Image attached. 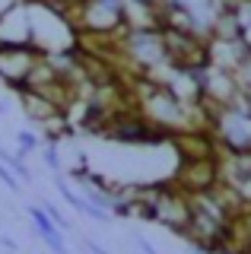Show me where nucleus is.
Wrapping results in <instances>:
<instances>
[{
  "instance_id": "obj_8",
  "label": "nucleus",
  "mask_w": 251,
  "mask_h": 254,
  "mask_svg": "<svg viewBox=\"0 0 251 254\" xmlns=\"http://www.w3.org/2000/svg\"><path fill=\"white\" fill-rule=\"evenodd\" d=\"M137 245H140V254H159L150 242H146V238H140V235H137Z\"/></svg>"
},
{
  "instance_id": "obj_3",
  "label": "nucleus",
  "mask_w": 251,
  "mask_h": 254,
  "mask_svg": "<svg viewBox=\"0 0 251 254\" xmlns=\"http://www.w3.org/2000/svg\"><path fill=\"white\" fill-rule=\"evenodd\" d=\"M172 185L182 188L185 194H203L219 185V156L216 159H188L178 162L172 172Z\"/></svg>"
},
{
  "instance_id": "obj_2",
  "label": "nucleus",
  "mask_w": 251,
  "mask_h": 254,
  "mask_svg": "<svg viewBox=\"0 0 251 254\" xmlns=\"http://www.w3.org/2000/svg\"><path fill=\"white\" fill-rule=\"evenodd\" d=\"M42 54L45 51L35 45H0V79L13 89H22Z\"/></svg>"
},
{
  "instance_id": "obj_6",
  "label": "nucleus",
  "mask_w": 251,
  "mask_h": 254,
  "mask_svg": "<svg viewBox=\"0 0 251 254\" xmlns=\"http://www.w3.org/2000/svg\"><path fill=\"white\" fill-rule=\"evenodd\" d=\"M235 79H239L242 92H251V51L245 54V61L235 67Z\"/></svg>"
},
{
  "instance_id": "obj_7",
  "label": "nucleus",
  "mask_w": 251,
  "mask_h": 254,
  "mask_svg": "<svg viewBox=\"0 0 251 254\" xmlns=\"http://www.w3.org/2000/svg\"><path fill=\"white\" fill-rule=\"evenodd\" d=\"M35 149H42V143H38V137L32 130H22L19 133V156H26V153H35Z\"/></svg>"
},
{
  "instance_id": "obj_4",
  "label": "nucleus",
  "mask_w": 251,
  "mask_h": 254,
  "mask_svg": "<svg viewBox=\"0 0 251 254\" xmlns=\"http://www.w3.org/2000/svg\"><path fill=\"white\" fill-rule=\"evenodd\" d=\"M172 149L178 153V162L188 159H216L219 156V143L213 137V130H182L172 137Z\"/></svg>"
},
{
  "instance_id": "obj_1",
  "label": "nucleus",
  "mask_w": 251,
  "mask_h": 254,
  "mask_svg": "<svg viewBox=\"0 0 251 254\" xmlns=\"http://www.w3.org/2000/svg\"><path fill=\"white\" fill-rule=\"evenodd\" d=\"M166 35V51H169V64L178 70H197L210 67V38L197 35V32H178V29H162Z\"/></svg>"
},
{
  "instance_id": "obj_5",
  "label": "nucleus",
  "mask_w": 251,
  "mask_h": 254,
  "mask_svg": "<svg viewBox=\"0 0 251 254\" xmlns=\"http://www.w3.org/2000/svg\"><path fill=\"white\" fill-rule=\"evenodd\" d=\"M29 216H32V226H35L38 238H42V242L51 248V254H70L67 245H64V229H61L58 222L45 213L42 203H38V206H29Z\"/></svg>"
},
{
  "instance_id": "obj_9",
  "label": "nucleus",
  "mask_w": 251,
  "mask_h": 254,
  "mask_svg": "<svg viewBox=\"0 0 251 254\" xmlns=\"http://www.w3.org/2000/svg\"><path fill=\"white\" fill-rule=\"evenodd\" d=\"M0 115H3V105H0Z\"/></svg>"
}]
</instances>
